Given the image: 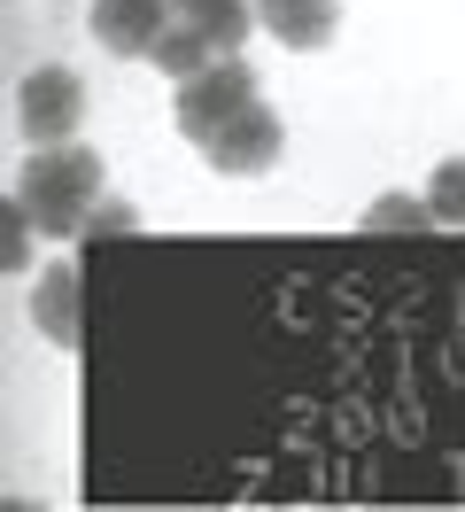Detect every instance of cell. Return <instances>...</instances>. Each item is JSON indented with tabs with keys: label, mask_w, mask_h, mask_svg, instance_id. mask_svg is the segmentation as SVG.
I'll use <instances>...</instances> for the list:
<instances>
[{
	"label": "cell",
	"mask_w": 465,
	"mask_h": 512,
	"mask_svg": "<svg viewBox=\"0 0 465 512\" xmlns=\"http://www.w3.org/2000/svg\"><path fill=\"white\" fill-rule=\"evenodd\" d=\"M16 194L39 218V233H78L86 210L101 202V156L78 148V140H55V148H31L16 163Z\"/></svg>",
	"instance_id": "cell-1"
},
{
	"label": "cell",
	"mask_w": 465,
	"mask_h": 512,
	"mask_svg": "<svg viewBox=\"0 0 465 512\" xmlns=\"http://www.w3.org/2000/svg\"><path fill=\"white\" fill-rule=\"evenodd\" d=\"M256 94H264V86H256V70H248V63H241V47H233V55H217L202 78H186V86H179L171 125H179L186 148H202V140H210L217 125H233V117H241Z\"/></svg>",
	"instance_id": "cell-2"
},
{
	"label": "cell",
	"mask_w": 465,
	"mask_h": 512,
	"mask_svg": "<svg viewBox=\"0 0 465 512\" xmlns=\"http://www.w3.org/2000/svg\"><path fill=\"white\" fill-rule=\"evenodd\" d=\"M78 125H86V78L78 70H31L24 86H16V132H24L31 148H55V140H78Z\"/></svg>",
	"instance_id": "cell-3"
},
{
	"label": "cell",
	"mask_w": 465,
	"mask_h": 512,
	"mask_svg": "<svg viewBox=\"0 0 465 512\" xmlns=\"http://www.w3.org/2000/svg\"><path fill=\"white\" fill-rule=\"evenodd\" d=\"M279 148H287V125H279V109L264 94L248 101L233 125H217L210 140H202V156H210V171H225V179H256V171H272Z\"/></svg>",
	"instance_id": "cell-4"
},
{
	"label": "cell",
	"mask_w": 465,
	"mask_h": 512,
	"mask_svg": "<svg viewBox=\"0 0 465 512\" xmlns=\"http://www.w3.org/2000/svg\"><path fill=\"white\" fill-rule=\"evenodd\" d=\"M171 16H179L171 0H93L86 32H93V47H109V55H124V63H132V55L148 63L155 39L171 32Z\"/></svg>",
	"instance_id": "cell-5"
},
{
	"label": "cell",
	"mask_w": 465,
	"mask_h": 512,
	"mask_svg": "<svg viewBox=\"0 0 465 512\" xmlns=\"http://www.w3.org/2000/svg\"><path fill=\"white\" fill-rule=\"evenodd\" d=\"M256 16H264V32H272L279 47H295V55H318V47L341 32V0H256Z\"/></svg>",
	"instance_id": "cell-6"
},
{
	"label": "cell",
	"mask_w": 465,
	"mask_h": 512,
	"mask_svg": "<svg viewBox=\"0 0 465 512\" xmlns=\"http://www.w3.org/2000/svg\"><path fill=\"white\" fill-rule=\"evenodd\" d=\"M217 55H233V47H225L217 32H202V24H186V16H171V32L155 39V55H148V63L163 70L171 86H186V78H202V70H210Z\"/></svg>",
	"instance_id": "cell-7"
},
{
	"label": "cell",
	"mask_w": 465,
	"mask_h": 512,
	"mask_svg": "<svg viewBox=\"0 0 465 512\" xmlns=\"http://www.w3.org/2000/svg\"><path fill=\"white\" fill-rule=\"evenodd\" d=\"M31 319H39V334H47V342L78 350V272H70V264H47V272H39Z\"/></svg>",
	"instance_id": "cell-8"
},
{
	"label": "cell",
	"mask_w": 465,
	"mask_h": 512,
	"mask_svg": "<svg viewBox=\"0 0 465 512\" xmlns=\"http://www.w3.org/2000/svg\"><path fill=\"white\" fill-rule=\"evenodd\" d=\"M171 8H179L186 24L217 32L225 47H241V39H248V24H256V16H248V0H171Z\"/></svg>",
	"instance_id": "cell-9"
},
{
	"label": "cell",
	"mask_w": 465,
	"mask_h": 512,
	"mask_svg": "<svg viewBox=\"0 0 465 512\" xmlns=\"http://www.w3.org/2000/svg\"><path fill=\"white\" fill-rule=\"evenodd\" d=\"M31 233H39V218L24 210V194L8 187V202H0V272H8V280L31 264Z\"/></svg>",
	"instance_id": "cell-10"
},
{
	"label": "cell",
	"mask_w": 465,
	"mask_h": 512,
	"mask_svg": "<svg viewBox=\"0 0 465 512\" xmlns=\"http://www.w3.org/2000/svg\"><path fill=\"white\" fill-rule=\"evenodd\" d=\"M434 225V202H411V194H380L365 210V233H427Z\"/></svg>",
	"instance_id": "cell-11"
},
{
	"label": "cell",
	"mask_w": 465,
	"mask_h": 512,
	"mask_svg": "<svg viewBox=\"0 0 465 512\" xmlns=\"http://www.w3.org/2000/svg\"><path fill=\"white\" fill-rule=\"evenodd\" d=\"M427 202H434V225H458V233H465V156L434 163V187H427Z\"/></svg>",
	"instance_id": "cell-12"
},
{
	"label": "cell",
	"mask_w": 465,
	"mask_h": 512,
	"mask_svg": "<svg viewBox=\"0 0 465 512\" xmlns=\"http://www.w3.org/2000/svg\"><path fill=\"white\" fill-rule=\"evenodd\" d=\"M109 233H140V210H132V202H93L86 225H78V241H109Z\"/></svg>",
	"instance_id": "cell-13"
}]
</instances>
